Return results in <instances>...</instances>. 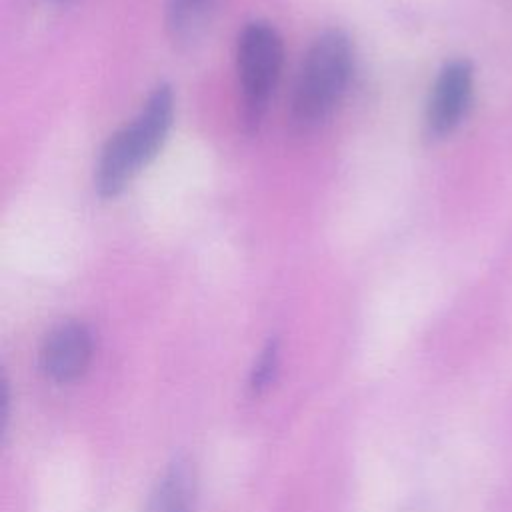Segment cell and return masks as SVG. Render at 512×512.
I'll return each mask as SVG.
<instances>
[{
  "mask_svg": "<svg viewBox=\"0 0 512 512\" xmlns=\"http://www.w3.org/2000/svg\"><path fill=\"white\" fill-rule=\"evenodd\" d=\"M276 366H278V346L276 342H270L262 356L258 358L256 362V368L252 372V380H250V386L254 392H262L274 378V372H276Z\"/></svg>",
  "mask_w": 512,
  "mask_h": 512,
  "instance_id": "8",
  "label": "cell"
},
{
  "mask_svg": "<svg viewBox=\"0 0 512 512\" xmlns=\"http://www.w3.org/2000/svg\"><path fill=\"white\" fill-rule=\"evenodd\" d=\"M210 0H170L168 26L174 34H186L202 18Z\"/></svg>",
  "mask_w": 512,
  "mask_h": 512,
  "instance_id": "7",
  "label": "cell"
},
{
  "mask_svg": "<svg viewBox=\"0 0 512 512\" xmlns=\"http://www.w3.org/2000/svg\"><path fill=\"white\" fill-rule=\"evenodd\" d=\"M48 2H52V4H62V2H68V0H48Z\"/></svg>",
  "mask_w": 512,
  "mask_h": 512,
  "instance_id": "9",
  "label": "cell"
},
{
  "mask_svg": "<svg viewBox=\"0 0 512 512\" xmlns=\"http://www.w3.org/2000/svg\"><path fill=\"white\" fill-rule=\"evenodd\" d=\"M174 116L170 86H158L136 118L104 144L96 162L94 186L102 198L118 196L128 182L158 154Z\"/></svg>",
  "mask_w": 512,
  "mask_h": 512,
  "instance_id": "1",
  "label": "cell"
},
{
  "mask_svg": "<svg viewBox=\"0 0 512 512\" xmlns=\"http://www.w3.org/2000/svg\"><path fill=\"white\" fill-rule=\"evenodd\" d=\"M284 46L268 22H250L238 36L236 70L240 88V118L246 130H256L280 80Z\"/></svg>",
  "mask_w": 512,
  "mask_h": 512,
  "instance_id": "3",
  "label": "cell"
},
{
  "mask_svg": "<svg viewBox=\"0 0 512 512\" xmlns=\"http://www.w3.org/2000/svg\"><path fill=\"white\" fill-rule=\"evenodd\" d=\"M472 96V66L466 60L448 62L432 88L426 108V132L432 138L450 134L468 110Z\"/></svg>",
  "mask_w": 512,
  "mask_h": 512,
  "instance_id": "4",
  "label": "cell"
},
{
  "mask_svg": "<svg viewBox=\"0 0 512 512\" xmlns=\"http://www.w3.org/2000/svg\"><path fill=\"white\" fill-rule=\"evenodd\" d=\"M92 358V334L80 322L56 326L44 340L40 360L56 382H72L84 374Z\"/></svg>",
  "mask_w": 512,
  "mask_h": 512,
  "instance_id": "5",
  "label": "cell"
},
{
  "mask_svg": "<svg viewBox=\"0 0 512 512\" xmlns=\"http://www.w3.org/2000/svg\"><path fill=\"white\" fill-rule=\"evenodd\" d=\"M354 68V50L342 30L322 32L308 48L290 98V124L300 132L320 126L342 100Z\"/></svg>",
  "mask_w": 512,
  "mask_h": 512,
  "instance_id": "2",
  "label": "cell"
},
{
  "mask_svg": "<svg viewBox=\"0 0 512 512\" xmlns=\"http://www.w3.org/2000/svg\"><path fill=\"white\" fill-rule=\"evenodd\" d=\"M192 476L184 462H174L152 494L148 512H190Z\"/></svg>",
  "mask_w": 512,
  "mask_h": 512,
  "instance_id": "6",
  "label": "cell"
}]
</instances>
